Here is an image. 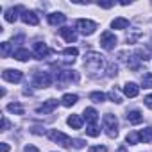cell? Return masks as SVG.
<instances>
[{
  "label": "cell",
  "instance_id": "52a82bcc",
  "mask_svg": "<svg viewBox=\"0 0 152 152\" xmlns=\"http://www.w3.org/2000/svg\"><path fill=\"white\" fill-rule=\"evenodd\" d=\"M99 43H100V47H102L104 50L111 52V50L116 47V36H115L113 32L107 31V32H104V34L100 36V41H99Z\"/></svg>",
  "mask_w": 152,
  "mask_h": 152
},
{
  "label": "cell",
  "instance_id": "e0dca14e",
  "mask_svg": "<svg viewBox=\"0 0 152 152\" xmlns=\"http://www.w3.org/2000/svg\"><path fill=\"white\" fill-rule=\"evenodd\" d=\"M66 22V16L63 15V13H52V15H48V23L50 25H63Z\"/></svg>",
  "mask_w": 152,
  "mask_h": 152
},
{
  "label": "cell",
  "instance_id": "1f68e13d",
  "mask_svg": "<svg viewBox=\"0 0 152 152\" xmlns=\"http://www.w3.org/2000/svg\"><path fill=\"white\" fill-rule=\"evenodd\" d=\"M116 70H118V68H116V64H113V63H111V64L107 66V75H111V77H113V75H116Z\"/></svg>",
  "mask_w": 152,
  "mask_h": 152
},
{
  "label": "cell",
  "instance_id": "d6986e66",
  "mask_svg": "<svg viewBox=\"0 0 152 152\" xmlns=\"http://www.w3.org/2000/svg\"><path fill=\"white\" fill-rule=\"evenodd\" d=\"M66 122H68V125H70L72 129H81V127H83V118H81L79 115H70Z\"/></svg>",
  "mask_w": 152,
  "mask_h": 152
},
{
  "label": "cell",
  "instance_id": "74e56055",
  "mask_svg": "<svg viewBox=\"0 0 152 152\" xmlns=\"http://www.w3.org/2000/svg\"><path fill=\"white\" fill-rule=\"evenodd\" d=\"M2 152H9V145L7 143H2Z\"/></svg>",
  "mask_w": 152,
  "mask_h": 152
},
{
  "label": "cell",
  "instance_id": "7c38bea8",
  "mask_svg": "<svg viewBox=\"0 0 152 152\" xmlns=\"http://www.w3.org/2000/svg\"><path fill=\"white\" fill-rule=\"evenodd\" d=\"M22 20L27 25H38L39 23V18L34 11H22Z\"/></svg>",
  "mask_w": 152,
  "mask_h": 152
},
{
  "label": "cell",
  "instance_id": "4dcf8cb0",
  "mask_svg": "<svg viewBox=\"0 0 152 152\" xmlns=\"http://www.w3.org/2000/svg\"><path fill=\"white\" fill-rule=\"evenodd\" d=\"M63 54H64V56H72V57H73V56H77V54H79V50L75 48V47H70V48H64V50H63Z\"/></svg>",
  "mask_w": 152,
  "mask_h": 152
},
{
  "label": "cell",
  "instance_id": "4fadbf2b",
  "mask_svg": "<svg viewBox=\"0 0 152 152\" xmlns=\"http://www.w3.org/2000/svg\"><path fill=\"white\" fill-rule=\"evenodd\" d=\"M83 115H84V120L88 122V125H93V124H97V120H99V113H97L95 107H86Z\"/></svg>",
  "mask_w": 152,
  "mask_h": 152
},
{
  "label": "cell",
  "instance_id": "30bf717a",
  "mask_svg": "<svg viewBox=\"0 0 152 152\" xmlns=\"http://www.w3.org/2000/svg\"><path fill=\"white\" fill-rule=\"evenodd\" d=\"M57 104H59L57 100H54V99H48L45 104H41V106L36 109V113H38V115H48V113H52V111L57 107Z\"/></svg>",
  "mask_w": 152,
  "mask_h": 152
},
{
  "label": "cell",
  "instance_id": "9c48e42d",
  "mask_svg": "<svg viewBox=\"0 0 152 152\" xmlns=\"http://www.w3.org/2000/svg\"><path fill=\"white\" fill-rule=\"evenodd\" d=\"M50 54H52V50L47 47V43H41V41L34 43V56H36V59H45Z\"/></svg>",
  "mask_w": 152,
  "mask_h": 152
},
{
  "label": "cell",
  "instance_id": "f1b7e54d",
  "mask_svg": "<svg viewBox=\"0 0 152 152\" xmlns=\"http://www.w3.org/2000/svg\"><path fill=\"white\" fill-rule=\"evenodd\" d=\"M109 99H111L113 102H116V104H120V102H122V97H120L118 90H115V88H113V90L109 91Z\"/></svg>",
  "mask_w": 152,
  "mask_h": 152
},
{
  "label": "cell",
  "instance_id": "7a4b0ae2",
  "mask_svg": "<svg viewBox=\"0 0 152 152\" xmlns=\"http://www.w3.org/2000/svg\"><path fill=\"white\" fill-rule=\"evenodd\" d=\"M104 129H106L109 138H116L118 136V120H116L115 115H111V113L104 115Z\"/></svg>",
  "mask_w": 152,
  "mask_h": 152
},
{
  "label": "cell",
  "instance_id": "d4e9b609",
  "mask_svg": "<svg viewBox=\"0 0 152 152\" xmlns=\"http://www.w3.org/2000/svg\"><path fill=\"white\" fill-rule=\"evenodd\" d=\"M86 134H88V136H91V138H97V136L100 134V127H99L97 124L88 125V127H86Z\"/></svg>",
  "mask_w": 152,
  "mask_h": 152
},
{
  "label": "cell",
  "instance_id": "d590c367",
  "mask_svg": "<svg viewBox=\"0 0 152 152\" xmlns=\"http://www.w3.org/2000/svg\"><path fill=\"white\" fill-rule=\"evenodd\" d=\"M2 129H4V131H7V129H9V120H7L6 116L2 118Z\"/></svg>",
  "mask_w": 152,
  "mask_h": 152
},
{
  "label": "cell",
  "instance_id": "836d02e7",
  "mask_svg": "<svg viewBox=\"0 0 152 152\" xmlns=\"http://www.w3.org/2000/svg\"><path fill=\"white\" fill-rule=\"evenodd\" d=\"M145 106H147V107H148V109H152V93H150V95H147V97H145Z\"/></svg>",
  "mask_w": 152,
  "mask_h": 152
},
{
  "label": "cell",
  "instance_id": "484cf974",
  "mask_svg": "<svg viewBox=\"0 0 152 152\" xmlns=\"http://www.w3.org/2000/svg\"><path fill=\"white\" fill-rule=\"evenodd\" d=\"M141 86H143V88H152V72L143 73V77H141Z\"/></svg>",
  "mask_w": 152,
  "mask_h": 152
},
{
  "label": "cell",
  "instance_id": "7402d4cb",
  "mask_svg": "<svg viewBox=\"0 0 152 152\" xmlns=\"http://www.w3.org/2000/svg\"><path fill=\"white\" fill-rule=\"evenodd\" d=\"M111 27L113 29H127L129 27V20L127 18H115L111 22Z\"/></svg>",
  "mask_w": 152,
  "mask_h": 152
},
{
  "label": "cell",
  "instance_id": "ba28073f",
  "mask_svg": "<svg viewBox=\"0 0 152 152\" xmlns=\"http://www.w3.org/2000/svg\"><path fill=\"white\" fill-rule=\"evenodd\" d=\"M2 77H4V81L16 84V83H20V81L23 79V73H22L20 70H9V68H7V70L2 72Z\"/></svg>",
  "mask_w": 152,
  "mask_h": 152
},
{
  "label": "cell",
  "instance_id": "3957f363",
  "mask_svg": "<svg viewBox=\"0 0 152 152\" xmlns=\"http://www.w3.org/2000/svg\"><path fill=\"white\" fill-rule=\"evenodd\" d=\"M56 81H57V88H64L63 84L70 83V81H79V75L73 70H57L56 72Z\"/></svg>",
  "mask_w": 152,
  "mask_h": 152
},
{
  "label": "cell",
  "instance_id": "5bb4252c",
  "mask_svg": "<svg viewBox=\"0 0 152 152\" xmlns=\"http://www.w3.org/2000/svg\"><path fill=\"white\" fill-rule=\"evenodd\" d=\"M20 11H23V7H22V6H16V7L7 9V11H6V15H4L6 22H9V23L16 22V20H18V13H20Z\"/></svg>",
  "mask_w": 152,
  "mask_h": 152
},
{
  "label": "cell",
  "instance_id": "d6a6232c",
  "mask_svg": "<svg viewBox=\"0 0 152 152\" xmlns=\"http://www.w3.org/2000/svg\"><path fill=\"white\" fill-rule=\"evenodd\" d=\"M90 152H107V148L104 145H99V147H90Z\"/></svg>",
  "mask_w": 152,
  "mask_h": 152
},
{
  "label": "cell",
  "instance_id": "6da1fadb",
  "mask_svg": "<svg viewBox=\"0 0 152 152\" xmlns=\"http://www.w3.org/2000/svg\"><path fill=\"white\" fill-rule=\"evenodd\" d=\"M84 66H86V70L91 75L95 72H102V68H104V56H100L99 52H88L84 56Z\"/></svg>",
  "mask_w": 152,
  "mask_h": 152
},
{
  "label": "cell",
  "instance_id": "8fae6325",
  "mask_svg": "<svg viewBox=\"0 0 152 152\" xmlns=\"http://www.w3.org/2000/svg\"><path fill=\"white\" fill-rule=\"evenodd\" d=\"M59 34H61L68 43H75V41H77V32H75L72 27H61V29H59Z\"/></svg>",
  "mask_w": 152,
  "mask_h": 152
},
{
  "label": "cell",
  "instance_id": "5b68a950",
  "mask_svg": "<svg viewBox=\"0 0 152 152\" xmlns=\"http://www.w3.org/2000/svg\"><path fill=\"white\" fill-rule=\"evenodd\" d=\"M48 138H50L54 143H59V145H61V147H64V148L72 145V140H70V136H66L64 132H61V131H56V129L48 132Z\"/></svg>",
  "mask_w": 152,
  "mask_h": 152
},
{
  "label": "cell",
  "instance_id": "8d00e7d4",
  "mask_svg": "<svg viewBox=\"0 0 152 152\" xmlns=\"http://www.w3.org/2000/svg\"><path fill=\"white\" fill-rule=\"evenodd\" d=\"M23 152H39V150H38V148H36V147H34V145H27V147H25V150H23Z\"/></svg>",
  "mask_w": 152,
  "mask_h": 152
},
{
  "label": "cell",
  "instance_id": "2e32d148",
  "mask_svg": "<svg viewBox=\"0 0 152 152\" xmlns=\"http://www.w3.org/2000/svg\"><path fill=\"white\" fill-rule=\"evenodd\" d=\"M141 120H143V115H141V111H138V109H132V111H129V113H127V122H129V124H132V125H138V124H141Z\"/></svg>",
  "mask_w": 152,
  "mask_h": 152
},
{
  "label": "cell",
  "instance_id": "4316f807",
  "mask_svg": "<svg viewBox=\"0 0 152 152\" xmlns=\"http://www.w3.org/2000/svg\"><path fill=\"white\" fill-rule=\"evenodd\" d=\"M90 100H93L95 104H100V102L106 100V95L100 93V91H93V93H90Z\"/></svg>",
  "mask_w": 152,
  "mask_h": 152
},
{
  "label": "cell",
  "instance_id": "e575fe53",
  "mask_svg": "<svg viewBox=\"0 0 152 152\" xmlns=\"http://www.w3.org/2000/svg\"><path fill=\"white\" fill-rule=\"evenodd\" d=\"M99 6H100V7H104V9H109V7H113V6H115V2H99Z\"/></svg>",
  "mask_w": 152,
  "mask_h": 152
},
{
  "label": "cell",
  "instance_id": "44dd1931",
  "mask_svg": "<svg viewBox=\"0 0 152 152\" xmlns=\"http://www.w3.org/2000/svg\"><path fill=\"white\" fill-rule=\"evenodd\" d=\"M140 140L143 143H150L152 141V127H145L140 131Z\"/></svg>",
  "mask_w": 152,
  "mask_h": 152
},
{
  "label": "cell",
  "instance_id": "9a60e30c",
  "mask_svg": "<svg viewBox=\"0 0 152 152\" xmlns=\"http://www.w3.org/2000/svg\"><path fill=\"white\" fill-rule=\"evenodd\" d=\"M124 93H125V97L134 99V97H138V93H140V86L134 84V83H127V84L124 86Z\"/></svg>",
  "mask_w": 152,
  "mask_h": 152
},
{
  "label": "cell",
  "instance_id": "f546056e",
  "mask_svg": "<svg viewBox=\"0 0 152 152\" xmlns=\"http://www.w3.org/2000/svg\"><path fill=\"white\" fill-rule=\"evenodd\" d=\"M72 145H73L75 148H83V147H86V141L81 140V138H77V140H72Z\"/></svg>",
  "mask_w": 152,
  "mask_h": 152
},
{
  "label": "cell",
  "instance_id": "8992f818",
  "mask_svg": "<svg viewBox=\"0 0 152 152\" xmlns=\"http://www.w3.org/2000/svg\"><path fill=\"white\" fill-rule=\"evenodd\" d=\"M32 84L36 88H48L52 84V75L48 72H38L36 77H34V81H32Z\"/></svg>",
  "mask_w": 152,
  "mask_h": 152
},
{
  "label": "cell",
  "instance_id": "ffe728a7",
  "mask_svg": "<svg viewBox=\"0 0 152 152\" xmlns=\"http://www.w3.org/2000/svg\"><path fill=\"white\" fill-rule=\"evenodd\" d=\"M13 57H15V59H18V61H29V59L32 57V54H31L27 48H18V50L13 54Z\"/></svg>",
  "mask_w": 152,
  "mask_h": 152
},
{
  "label": "cell",
  "instance_id": "f35d334b",
  "mask_svg": "<svg viewBox=\"0 0 152 152\" xmlns=\"http://www.w3.org/2000/svg\"><path fill=\"white\" fill-rule=\"evenodd\" d=\"M118 152H125V148H124V147H122V148H118Z\"/></svg>",
  "mask_w": 152,
  "mask_h": 152
},
{
  "label": "cell",
  "instance_id": "277c9868",
  "mask_svg": "<svg viewBox=\"0 0 152 152\" xmlns=\"http://www.w3.org/2000/svg\"><path fill=\"white\" fill-rule=\"evenodd\" d=\"M75 29H77L81 34H84V36H91V34L97 31V23L91 22V20L81 18V20H77V23H75Z\"/></svg>",
  "mask_w": 152,
  "mask_h": 152
},
{
  "label": "cell",
  "instance_id": "ac0fdd59",
  "mask_svg": "<svg viewBox=\"0 0 152 152\" xmlns=\"http://www.w3.org/2000/svg\"><path fill=\"white\" fill-rule=\"evenodd\" d=\"M77 100H79V97L75 95V93H64L63 99H61V104L64 107H72L73 104H77Z\"/></svg>",
  "mask_w": 152,
  "mask_h": 152
},
{
  "label": "cell",
  "instance_id": "83f0119b",
  "mask_svg": "<svg viewBox=\"0 0 152 152\" xmlns=\"http://www.w3.org/2000/svg\"><path fill=\"white\" fill-rule=\"evenodd\" d=\"M0 48H2V57H9V54H11V43L9 41H2L0 43Z\"/></svg>",
  "mask_w": 152,
  "mask_h": 152
},
{
  "label": "cell",
  "instance_id": "603a6c76",
  "mask_svg": "<svg viewBox=\"0 0 152 152\" xmlns=\"http://www.w3.org/2000/svg\"><path fill=\"white\" fill-rule=\"evenodd\" d=\"M125 141H127V145H138L141 140H140V132H134V131H131L127 136H125Z\"/></svg>",
  "mask_w": 152,
  "mask_h": 152
},
{
  "label": "cell",
  "instance_id": "cb8c5ba5",
  "mask_svg": "<svg viewBox=\"0 0 152 152\" xmlns=\"http://www.w3.org/2000/svg\"><path fill=\"white\" fill-rule=\"evenodd\" d=\"M7 111L16 113V115H23V107H22L20 102H11V104H7Z\"/></svg>",
  "mask_w": 152,
  "mask_h": 152
}]
</instances>
